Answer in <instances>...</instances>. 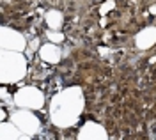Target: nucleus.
Instances as JSON below:
<instances>
[{
	"mask_svg": "<svg viewBox=\"0 0 156 140\" xmlns=\"http://www.w3.org/2000/svg\"><path fill=\"white\" fill-rule=\"evenodd\" d=\"M2 37H4V44H5V46H11V48H18V50H21L23 44H25V43H23V37H21L20 34H16V32H12V30L4 29Z\"/></svg>",
	"mask_w": 156,
	"mask_h": 140,
	"instance_id": "f257e3e1",
	"label": "nucleus"
},
{
	"mask_svg": "<svg viewBox=\"0 0 156 140\" xmlns=\"http://www.w3.org/2000/svg\"><path fill=\"white\" fill-rule=\"evenodd\" d=\"M154 37H156V30H146V32H142L140 36H138V43L140 41H149V46L153 44V41H154Z\"/></svg>",
	"mask_w": 156,
	"mask_h": 140,
	"instance_id": "f03ea898",
	"label": "nucleus"
},
{
	"mask_svg": "<svg viewBox=\"0 0 156 140\" xmlns=\"http://www.w3.org/2000/svg\"><path fill=\"white\" fill-rule=\"evenodd\" d=\"M43 50L48 51V57H46V60H50V62H55V60H58V55H60V51H55V48H53L51 44L44 46Z\"/></svg>",
	"mask_w": 156,
	"mask_h": 140,
	"instance_id": "7ed1b4c3",
	"label": "nucleus"
}]
</instances>
